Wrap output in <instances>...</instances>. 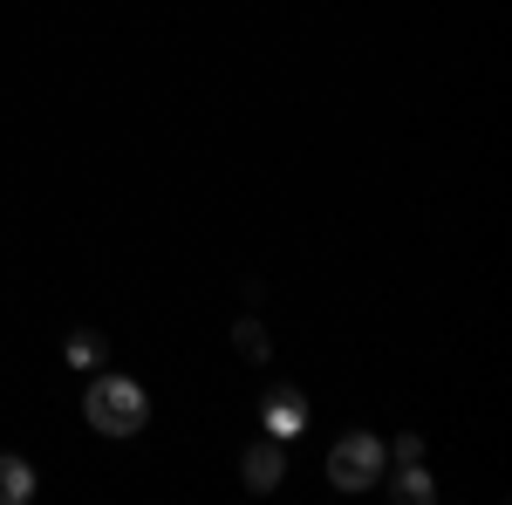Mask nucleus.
<instances>
[{
  "instance_id": "6e6552de",
  "label": "nucleus",
  "mask_w": 512,
  "mask_h": 505,
  "mask_svg": "<svg viewBox=\"0 0 512 505\" xmlns=\"http://www.w3.org/2000/svg\"><path fill=\"white\" fill-rule=\"evenodd\" d=\"M233 349L246 355V362H267V355H274V349H267V328H260V321H239V328H233Z\"/></svg>"
},
{
  "instance_id": "423d86ee",
  "label": "nucleus",
  "mask_w": 512,
  "mask_h": 505,
  "mask_svg": "<svg viewBox=\"0 0 512 505\" xmlns=\"http://www.w3.org/2000/svg\"><path fill=\"white\" fill-rule=\"evenodd\" d=\"M396 499H403V505H431L437 499V485L424 478V465H403V471H396Z\"/></svg>"
},
{
  "instance_id": "f257e3e1",
  "label": "nucleus",
  "mask_w": 512,
  "mask_h": 505,
  "mask_svg": "<svg viewBox=\"0 0 512 505\" xmlns=\"http://www.w3.org/2000/svg\"><path fill=\"white\" fill-rule=\"evenodd\" d=\"M82 417H89V430H103V437H137L144 417H151V396H144V383H130V376H96L89 396H82Z\"/></svg>"
},
{
  "instance_id": "7ed1b4c3",
  "label": "nucleus",
  "mask_w": 512,
  "mask_h": 505,
  "mask_svg": "<svg viewBox=\"0 0 512 505\" xmlns=\"http://www.w3.org/2000/svg\"><path fill=\"white\" fill-rule=\"evenodd\" d=\"M246 485H253V492H274L280 485V471H287V451H280V437H260V444H253V451H246Z\"/></svg>"
},
{
  "instance_id": "0eeeda50",
  "label": "nucleus",
  "mask_w": 512,
  "mask_h": 505,
  "mask_svg": "<svg viewBox=\"0 0 512 505\" xmlns=\"http://www.w3.org/2000/svg\"><path fill=\"white\" fill-rule=\"evenodd\" d=\"M103 355H110V342H103L96 328H76V335H69V362H76V369H96Z\"/></svg>"
},
{
  "instance_id": "20e7f679",
  "label": "nucleus",
  "mask_w": 512,
  "mask_h": 505,
  "mask_svg": "<svg viewBox=\"0 0 512 505\" xmlns=\"http://www.w3.org/2000/svg\"><path fill=\"white\" fill-rule=\"evenodd\" d=\"M267 430H274V437L308 430V396H301V389H274V396H267Z\"/></svg>"
},
{
  "instance_id": "f03ea898",
  "label": "nucleus",
  "mask_w": 512,
  "mask_h": 505,
  "mask_svg": "<svg viewBox=\"0 0 512 505\" xmlns=\"http://www.w3.org/2000/svg\"><path fill=\"white\" fill-rule=\"evenodd\" d=\"M383 465H390V451H383L369 430H355V437H342V444H335L328 478H335L342 492H362V485H376V478H383Z\"/></svg>"
},
{
  "instance_id": "39448f33",
  "label": "nucleus",
  "mask_w": 512,
  "mask_h": 505,
  "mask_svg": "<svg viewBox=\"0 0 512 505\" xmlns=\"http://www.w3.org/2000/svg\"><path fill=\"white\" fill-rule=\"evenodd\" d=\"M28 499H35V465L0 451V505H28Z\"/></svg>"
}]
</instances>
